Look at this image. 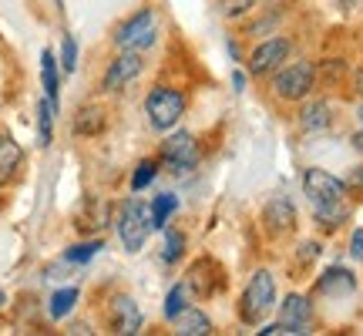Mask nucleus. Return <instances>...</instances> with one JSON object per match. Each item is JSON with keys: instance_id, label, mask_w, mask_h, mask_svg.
<instances>
[{"instance_id": "1", "label": "nucleus", "mask_w": 363, "mask_h": 336, "mask_svg": "<svg viewBox=\"0 0 363 336\" xmlns=\"http://www.w3.org/2000/svg\"><path fill=\"white\" fill-rule=\"evenodd\" d=\"M118 239L128 252H142L145 239L152 233V206L142 198H128L118 208Z\"/></svg>"}, {"instance_id": "2", "label": "nucleus", "mask_w": 363, "mask_h": 336, "mask_svg": "<svg viewBox=\"0 0 363 336\" xmlns=\"http://www.w3.org/2000/svg\"><path fill=\"white\" fill-rule=\"evenodd\" d=\"M145 115L155 131H169L185 115V94L175 88H152L145 98Z\"/></svg>"}, {"instance_id": "3", "label": "nucleus", "mask_w": 363, "mask_h": 336, "mask_svg": "<svg viewBox=\"0 0 363 336\" xmlns=\"http://www.w3.org/2000/svg\"><path fill=\"white\" fill-rule=\"evenodd\" d=\"M272 303H276V283H272V272L259 269L252 279H249L246 289H242L239 313H242V320H246L249 326H259V320L272 310Z\"/></svg>"}, {"instance_id": "4", "label": "nucleus", "mask_w": 363, "mask_h": 336, "mask_svg": "<svg viewBox=\"0 0 363 336\" xmlns=\"http://www.w3.org/2000/svg\"><path fill=\"white\" fill-rule=\"evenodd\" d=\"M155 30H158L155 11H152V7H142V11L131 13L128 21L115 30V44L121 51H148V47L155 44Z\"/></svg>"}, {"instance_id": "5", "label": "nucleus", "mask_w": 363, "mask_h": 336, "mask_svg": "<svg viewBox=\"0 0 363 336\" xmlns=\"http://www.w3.org/2000/svg\"><path fill=\"white\" fill-rule=\"evenodd\" d=\"M313 78H316V71H313L310 61H296V65L283 67V71L276 74L272 88H276V94L286 98V101H299V98H306L313 91Z\"/></svg>"}, {"instance_id": "6", "label": "nucleus", "mask_w": 363, "mask_h": 336, "mask_svg": "<svg viewBox=\"0 0 363 336\" xmlns=\"http://www.w3.org/2000/svg\"><path fill=\"white\" fill-rule=\"evenodd\" d=\"M142 67H145V57L142 51H121L108 65V71H104V78H101V91H108V94H115V91H121L125 84H131V81L142 74Z\"/></svg>"}, {"instance_id": "7", "label": "nucleus", "mask_w": 363, "mask_h": 336, "mask_svg": "<svg viewBox=\"0 0 363 336\" xmlns=\"http://www.w3.org/2000/svg\"><path fill=\"white\" fill-rule=\"evenodd\" d=\"M162 162L179 175V172H192L195 162H199V148H195V138L189 131H175L162 142Z\"/></svg>"}, {"instance_id": "8", "label": "nucleus", "mask_w": 363, "mask_h": 336, "mask_svg": "<svg viewBox=\"0 0 363 336\" xmlns=\"http://www.w3.org/2000/svg\"><path fill=\"white\" fill-rule=\"evenodd\" d=\"M303 192L310 198V206L313 202H343L347 185H343L337 175L323 172V168H306V175H303Z\"/></svg>"}, {"instance_id": "9", "label": "nucleus", "mask_w": 363, "mask_h": 336, "mask_svg": "<svg viewBox=\"0 0 363 336\" xmlns=\"http://www.w3.org/2000/svg\"><path fill=\"white\" fill-rule=\"evenodd\" d=\"M108 326H111V333H138L142 330V310H138V303L131 296H115L111 299V306H108Z\"/></svg>"}, {"instance_id": "10", "label": "nucleus", "mask_w": 363, "mask_h": 336, "mask_svg": "<svg viewBox=\"0 0 363 336\" xmlns=\"http://www.w3.org/2000/svg\"><path fill=\"white\" fill-rule=\"evenodd\" d=\"M286 57H289V40L269 38L249 54V71H252V74H269V71H276V67L283 65Z\"/></svg>"}, {"instance_id": "11", "label": "nucleus", "mask_w": 363, "mask_h": 336, "mask_svg": "<svg viewBox=\"0 0 363 336\" xmlns=\"http://www.w3.org/2000/svg\"><path fill=\"white\" fill-rule=\"evenodd\" d=\"M21 165H24V148L7 131H0V189L21 175Z\"/></svg>"}, {"instance_id": "12", "label": "nucleus", "mask_w": 363, "mask_h": 336, "mask_svg": "<svg viewBox=\"0 0 363 336\" xmlns=\"http://www.w3.org/2000/svg\"><path fill=\"white\" fill-rule=\"evenodd\" d=\"M279 323H286L289 330H293V336L296 333H310V299L299 296V293H293V296H286V303L279 306Z\"/></svg>"}, {"instance_id": "13", "label": "nucleus", "mask_w": 363, "mask_h": 336, "mask_svg": "<svg viewBox=\"0 0 363 336\" xmlns=\"http://www.w3.org/2000/svg\"><path fill=\"white\" fill-rule=\"evenodd\" d=\"M262 219H266V225H269L272 233H289V229L296 225V208H293V202H289V198L276 195L269 206H266Z\"/></svg>"}, {"instance_id": "14", "label": "nucleus", "mask_w": 363, "mask_h": 336, "mask_svg": "<svg viewBox=\"0 0 363 336\" xmlns=\"http://www.w3.org/2000/svg\"><path fill=\"white\" fill-rule=\"evenodd\" d=\"M101 128H104V108H98V104H81L74 121H71V131H74L78 138H94Z\"/></svg>"}, {"instance_id": "15", "label": "nucleus", "mask_w": 363, "mask_h": 336, "mask_svg": "<svg viewBox=\"0 0 363 336\" xmlns=\"http://www.w3.org/2000/svg\"><path fill=\"white\" fill-rule=\"evenodd\" d=\"M353 289H357L353 272L350 269H340V266L326 269L323 279H320V293H326V296H350Z\"/></svg>"}, {"instance_id": "16", "label": "nucleus", "mask_w": 363, "mask_h": 336, "mask_svg": "<svg viewBox=\"0 0 363 336\" xmlns=\"http://www.w3.org/2000/svg\"><path fill=\"white\" fill-rule=\"evenodd\" d=\"M172 323H175V330H179L182 336H206V333H212V320H208L202 310H189V306H185Z\"/></svg>"}, {"instance_id": "17", "label": "nucleus", "mask_w": 363, "mask_h": 336, "mask_svg": "<svg viewBox=\"0 0 363 336\" xmlns=\"http://www.w3.org/2000/svg\"><path fill=\"white\" fill-rule=\"evenodd\" d=\"M299 125L306 131H323L330 125V104L326 101H310L299 111Z\"/></svg>"}, {"instance_id": "18", "label": "nucleus", "mask_w": 363, "mask_h": 336, "mask_svg": "<svg viewBox=\"0 0 363 336\" xmlns=\"http://www.w3.org/2000/svg\"><path fill=\"white\" fill-rule=\"evenodd\" d=\"M40 78H44V91H48V101L57 108V88H61V81H57V57L51 51L40 54Z\"/></svg>"}, {"instance_id": "19", "label": "nucleus", "mask_w": 363, "mask_h": 336, "mask_svg": "<svg viewBox=\"0 0 363 336\" xmlns=\"http://www.w3.org/2000/svg\"><path fill=\"white\" fill-rule=\"evenodd\" d=\"M313 215H316V222H320L323 229H337L350 212L343 208V202H313Z\"/></svg>"}, {"instance_id": "20", "label": "nucleus", "mask_w": 363, "mask_h": 336, "mask_svg": "<svg viewBox=\"0 0 363 336\" xmlns=\"http://www.w3.org/2000/svg\"><path fill=\"white\" fill-rule=\"evenodd\" d=\"M179 208V195L162 192L152 198V229H165V222L172 219V212Z\"/></svg>"}, {"instance_id": "21", "label": "nucleus", "mask_w": 363, "mask_h": 336, "mask_svg": "<svg viewBox=\"0 0 363 336\" xmlns=\"http://www.w3.org/2000/svg\"><path fill=\"white\" fill-rule=\"evenodd\" d=\"M74 303H78V289H74V286H65V289H57V293L51 296V306H48L51 320H65L67 313L74 310Z\"/></svg>"}, {"instance_id": "22", "label": "nucleus", "mask_w": 363, "mask_h": 336, "mask_svg": "<svg viewBox=\"0 0 363 336\" xmlns=\"http://www.w3.org/2000/svg\"><path fill=\"white\" fill-rule=\"evenodd\" d=\"M51 121H54V104L44 98V101L38 104V135H40V148H48V145L54 142Z\"/></svg>"}, {"instance_id": "23", "label": "nucleus", "mask_w": 363, "mask_h": 336, "mask_svg": "<svg viewBox=\"0 0 363 336\" xmlns=\"http://www.w3.org/2000/svg\"><path fill=\"white\" fill-rule=\"evenodd\" d=\"M104 249V242L101 239H91V242H81V246H71L65 252V262H71V266H74V262H88V259H94L98 256V252H101Z\"/></svg>"}, {"instance_id": "24", "label": "nucleus", "mask_w": 363, "mask_h": 336, "mask_svg": "<svg viewBox=\"0 0 363 336\" xmlns=\"http://www.w3.org/2000/svg\"><path fill=\"white\" fill-rule=\"evenodd\" d=\"M155 175H158V162H152V158H145L142 165L135 168V175H131V192H142V189H148Z\"/></svg>"}, {"instance_id": "25", "label": "nucleus", "mask_w": 363, "mask_h": 336, "mask_svg": "<svg viewBox=\"0 0 363 336\" xmlns=\"http://www.w3.org/2000/svg\"><path fill=\"white\" fill-rule=\"evenodd\" d=\"M185 296H189V286H182V283L172 286L169 296H165V320H175V316L189 306V303H185Z\"/></svg>"}, {"instance_id": "26", "label": "nucleus", "mask_w": 363, "mask_h": 336, "mask_svg": "<svg viewBox=\"0 0 363 336\" xmlns=\"http://www.w3.org/2000/svg\"><path fill=\"white\" fill-rule=\"evenodd\" d=\"M182 252H185V235H182L179 229H169V233H165V249H162V259H165V262H175Z\"/></svg>"}, {"instance_id": "27", "label": "nucleus", "mask_w": 363, "mask_h": 336, "mask_svg": "<svg viewBox=\"0 0 363 336\" xmlns=\"http://www.w3.org/2000/svg\"><path fill=\"white\" fill-rule=\"evenodd\" d=\"M61 67H65V74L78 67V40L71 34H65V40H61Z\"/></svg>"}, {"instance_id": "28", "label": "nucleus", "mask_w": 363, "mask_h": 336, "mask_svg": "<svg viewBox=\"0 0 363 336\" xmlns=\"http://www.w3.org/2000/svg\"><path fill=\"white\" fill-rule=\"evenodd\" d=\"M252 4H256V0H219V7L225 17H239V13H246Z\"/></svg>"}, {"instance_id": "29", "label": "nucleus", "mask_w": 363, "mask_h": 336, "mask_svg": "<svg viewBox=\"0 0 363 336\" xmlns=\"http://www.w3.org/2000/svg\"><path fill=\"white\" fill-rule=\"evenodd\" d=\"M350 252H353V259H363V229H357V233H353Z\"/></svg>"}, {"instance_id": "30", "label": "nucleus", "mask_w": 363, "mask_h": 336, "mask_svg": "<svg viewBox=\"0 0 363 336\" xmlns=\"http://www.w3.org/2000/svg\"><path fill=\"white\" fill-rule=\"evenodd\" d=\"M299 249H303V252H299L303 259H316V256H320V246H316V242H303Z\"/></svg>"}, {"instance_id": "31", "label": "nucleus", "mask_w": 363, "mask_h": 336, "mask_svg": "<svg viewBox=\"0 0 363 336\" xmlns=\"http://www.w3.org/2000/svg\"><path fill=\"white\" fill-rule=\"evenodd\" d=\"M233 84H235V91H242V88H246V74H242V71H235V74H233Z\"/></svg>"}, {"instance_id": "32", "label": "nucleus", "mask_w": 363, "mask_h": 336, "mask_svg": "<svg viewBox=\"0 0 363 336\" xmlns=\"http://www.w3.org/2000/svg\"><path fill=\"white\" fill-rule=\"evenodd\" d=\"M353 148H357V152H360V155H363V128L357 131V135H353Z\"/></svg>"}, {"instance_id": "33", "label": "nucleus", "mask_w": 363, "mask_h": 336, "mask_svg": "<svg viewBox=\"0 0 363 336\" xmlns=\"http://www.w3.org/2000/svg\"><path fill=\"white\" fill-rule=\"evenodd\" d=\"M71 333H91V326H84V323H74V326H71Z\"/></svg>"}, {"instance_id": "34", "label": "nucleus", "mask_w": 363, "mask_h": 336, "mask_svg": "<svg viewBox=\"0 0 363 336\" xmlns=\"http://www.w3.org/2000/svg\"><path fill=\"white\" fill-rule=\"evenodd\" d=\"M4 306H7V293L0 289V310H4Z\"/></svg>"}, {"instance_id": "35", "label": "nucleus", "mask_w": 363, "mask_h": 336, "mask_svg": "<svg viewBox=\"0 0 363 336\" xmlns=\"http://www.w3.org/2000/svg\"><path fill=\"white\" fill-rule=\"evenodd\" d=\"M360 121H363V104H360Z\"/></svg>"}]
</instances>
